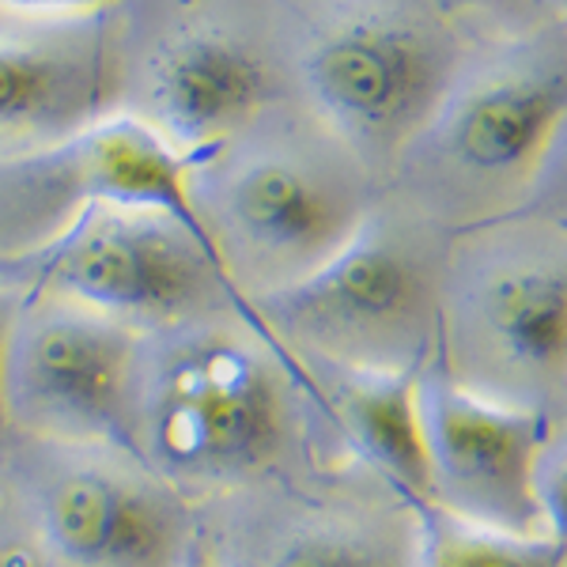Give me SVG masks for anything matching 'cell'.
<instances>
[{"label": "cell", "mask_w": 567, "mask_h": 567, "mask_svg": "<svg viewBox=\"0 0 567 567\" xmlns=\"http://www.w3.org/2000/svg\"><path fill=\"white\" fill-rule=\"evenodd\" d=\"M296 390L322 401L315 374L272 329L171 326L136 360V451L163 477L243 481L280 458Z\"/></svg>", "instance_id": "6da1fadb"}, {"label": "cell", "mask_w": 567, "mask_h": 567, "mask_svg": "<svg viewBox=\"0 0 567 567\" xmlns=\"http://www.w3.org/2000/svg\"><path fill=\"white\" fill-rule=\"evenodd\" d=\"M360 155L322 141H227L194 167V205L227 277L261 296L310 277L368 219ZM258 296V299H261Z\"/></svg>", "instance_id": "7a4b0ae2"}, {"label": "cell", "mask_w": 567, "mask_h": 567, "mask_svg": "<svg viewBox=\"0 0 567 567\" xmlns=\"http://www.w3.org/2000/svg\"><path fill=\"white\" fill-rule=\"evenodd\" d=\"M458 72V39L424 0H337L299 42L303 95L360 163H398Z\"/></svg>", "instance_id": "3957f363"}, {"label": "cell", "mask_w": 567, "mask_h": 567, "mask_svg": "<svg viewBox=\"0 0 567 567\" xmlns=\"http://www.w3.org/2000/svg\"><path fill=\"white\" fill-rule=\"evenodd\" d=\"M567 117V42L526 39L462 61L446 99L401 159H413L443 208L481 219L526 200L548 144Z\"/></svg>", "instance_id": "277c9868"}, {"label": "cell", "mask_w": 567, "mask_h": 567, "mask_svg": "<svg viewBox=\"0 0 567 567\" xmlns=\"http://www.w3.org/2000/svg\"><path fill=\"white\" fill-rule=\"evenodd\" d=\"M439 272L413 235L368 216L310 277L258 299L272 333L326 363L401 371L427 363L439 341Z\"/></svg>", "instance_id": "5b68a950"}, {"label": "cell", "mask_w": 567, "mask_h": 567, "mask_svg": "<svg viewBox=\"0 0 567 567\" xmlns=\"http://www.w3.org/2000/svg\"><path fill=\"white\" fill-rule=\"evenodd\" d=\"M194 167L189 155L133 114L99 117L61 141L0 152V258L39 254L91 205L175 216L216 250L194 205Z\"/></svg>", "instance_id": "8992f818"}, {"label": "cell", "mask_w": 567, "mask_h": 567, "mask_svg": "<svg viewBox=\"0 0 567 567\" xmlns=\"http://www.w3.org/2000/svg\"><path fill=\"white\" fill-rule=\"evenodd\" d=\"M31 291L84 303L133 329L197 322L219 299L246 322L265 326L213 246L175 216L148 208L91 205L80 213L69 231L39 250Z\"/></svg>", "instance_id": "52a82bcc"}, {"label": "cell", "mask_w": 567, "mask_h": 567, "mask_svg": "<svg viewBox=\"0 0 567 567\" xmlns=\"http://www.w3.org/2000/svg\"><path fill=\"white\" fill-rule=\"evenodd\" d=\"M141 329L61 296L27 291L8 333L4 413L34 435L136 451L133 382Z\"/></svg>", "instance_id": "ba28073f"}, {"label": "cell", "mask_w": 567, "mask_h": 567, "mask_svg": "<svg viewBox=\"0 0 567 567\" xmlns=\"http://www.w3.org/2000/svg\"><path fill=\"white\" fill-rule=\"evenodd\" d=\"M439 349L462 386L545 413L567 393V254L473 261L439 307Z\"/></svg>", "instance_id": "9c48e42d"}, {"label": "cell", "mask_w": 567, "mask_h": 567, "mask_svg": "<svg viewBox=\"0 0 567 567\" xmlns=\"http://www.w3.org/2000/svg\"><path fill=\"white\" fill-rule=\"evenodd\" d=\"M420 420L432 507L496 534L548 537L537 499V470L553 435L545 413L462 386L435 341L420 371Z\"/></svg>", "instance_id": "30bf717a"}, {"label": "cell", "mask_w": 567, "mask_h": 567, "mask_svg": "<svg viewBox=\"0 0 567 567\" xmlns=\"http://www.w3.org/2000/svg\"><path fill=\"white\" fill-rule=\"evenodd\" d=\"M148 117L194 163L235 141L277 95L269 65L231 34H182L148 69Z\"/></svg>", "instance_id": "8fae6325"}, {"label": "cell", "mask_w": 567, "mask_h": 567, "mask_svg": "<svg viewBox=\"0 0 567 567\" xmlns=\"http://www.w3.org/2000/svg\"><path fill=\"white\" fill-rule=\"evenodd\" d=\"M42 534L72 567H182V515L152 484L106 470L65 473L42 496Z\"/></svg>", "instance_id": "7c38bea8"}, {"label": "cell", "mask_w": 567, "mask_h": 567, "mask_svg": "<svg viewBox=\"0 0 567 567\" xmlns=\"http://www.w3.org/2000/svg\"><path fill=\"white\" fill-rule=\"evenodd\" d=\"M114 69L95 27L0 34V152L50 144L99 122Z\"/></svg>", "instance_id": "4fadbf2b"}, {"label": "cell", "mask_w": 567, "mask_h": 567, "mask_svg": "<svg viewBox=\"0 0 567 567\" xmlns=\"http://www.w3.org/2000/svg\"><path fill=\"white\" fill-rule=\"evenodd\" d=\"M329 379H315L322 405L333 413L349 443L368 458L379 477L409 507L432 503V465H427L424 420H420V368L371 371L329 363Z\"/></svg>", "instance_id": "5bb4252c"}, {"label": "cell", "mask_w": 567, "mask_h": 567, "mask_svg": "<svg viewBox=\"0 0 567 567\" xmlns=\"http://www.w3.org/2000/svg\"><path fill=\"white\" fill-rule=\"evenodd\" d=\"M413 567H560L564 545L553 537H511L439 507H416Z\"/></svg>", "instance_id": "9a60e30c"}, {"label": "cell", "mask_w": 567, "mask_h": 567, "mask_svg": "<svg viewBox=\"0 0 567 567\" xmlns=\"http://www.w3.org/2000/svg\"><path fill=\"white\" fill-rule=\"evenodd\" d=\"M254 567H413L409 560H393L386 548L360 534H344V529H303L280 542L272 553H265Z\"/></svg>", "instance_id": "2e32d148"}, {"label": "cell", "mask_w": 567, "mask_h": 567, "mask_svg": "<svg viewBox=\"0 0 567 567\" xmlns=\"http://www.w3.org/2000/svg\"><path fill=\"white\" fill-rule=\"evenodd\" d=\"M526 208L548 216L560 231H567V117L548 144L542 167H537L534 186L526 194Z\"/></svg>", "instance_id": "e0dca14e"}, {"label": "cell", "mask_w": 567, "mask_h": 567, "mask_svg": "<svg viewBox=\"0 0 567 567\" xmlns=\"http://www.w3.org/2000/svg\"><path fill=\"white\" fill-rule=\"evenodd\" d=\"M537 499H542L545 534L567 548V435H548L537 470Z\"/></svg>", "instance_id": "ac0fdd59"}, {"label": "cell", "mask_w": 567, "mask_h": 567, "mask_svg": "<svg viewBox=\"0 0 567 567\" xmlns=\"http://www.w3.org/2000/svg\"><path fill=\"white\" fill-rule=\"evenodd\" d=\"M110 4H117V0H0V8L34 12V16H87V12H103Z\"/></svg>", "instance_id": "d6986e66"}, {"label": "cell", "mask_w": 567, "mask_h": 567, "mask_svg": "<svg viewBox=\"0 0 567 567\" xmlns=\"http://www.w3.org/2000/svg\"><path fill=\"white\" fill-rule=\"evenodd\" d=\"M23 291L12 288V284H0V427L8 424L4 413V352H8V333H12V322L20 315Z\"/></svg>", "instance_id": "ffe728a7"}, {"label": "cell", "mask_w": 567, "mask_h": 567, "mask_svg": "<svg viewBox=\"0 0 567 567\" xmlns=\"http://www.w3.org/2000/svg\"><path fill=\"white\" fill-rule=\"evenodd\" d=\"M34 272H39V254H27V258H0V284H12V288L31 291Z\"/></svg>", "instance_id": "44dd1931"}, {"label": "cell", "mask_w": 567, "mask_h": 567, "mask_svg": "<svg viewBox=\"0 0 567 567\" xmlns=\"http://www.w3.org/2000/svg\"><path fill=\"white\" fill-rule=\"evenodd\" d=\"M534 4V0H439V8H443L446 16L454 12H526V8Z\"/></svg>", "instance_id": "7402d4cb"}, {"label": "cell", "mask_w": 567, "mask_h": 567, "mask_svg": "<svg viewBox=\"0 0 567 567\" xmlns=\"http://www.w3.org/2000/svg\"><path fill=\"white\" fill-rule=\"evenodd\" d=\"M182 567H208V560H205V556L197 553L194 545H189V553H186V560H182Z\"/></svg>", "instance_id": "603a6c76"}, {"label": "cell", "mask_w": 567, "mask_h": 567, "mask_svg": "<svg viewBox=\"0 0 567 567\" xmlns=\"http://www.w3.org/2000/svg\"><path fill=\"white\" fill-rule=\"evenodd\" d=\"M560 567H567V548H564V556H560Z\"/></svg>", "instance_id": "cb8c5ba5"}, {"label": "cell", "mask_w": 567, "mask_h": 567, "mask_svg": "<svg viewBox=\"0 0 567 567\" xmlns=\"http://www.w3.org/2000/svg\"><path fill=\"white\" fill-rule=\"evenodd\" d=\"M0 567H4V556H0Z\"/></svg>", "instance_id": "d4e9b609"}, {"label": "cell", "mask_w": 567, "mask_h": 567, "mask_svg": "<svg viewBox=\"0 0 567 567\" xmlns=\"http://www.w3.org/2000/svg\"><path fill=\"white\" fill-rule=\"evenodd\" d=\"M564 12H567V0H564Z\"/></svg>", "instance_id": "484cf974"}]
</instances>
